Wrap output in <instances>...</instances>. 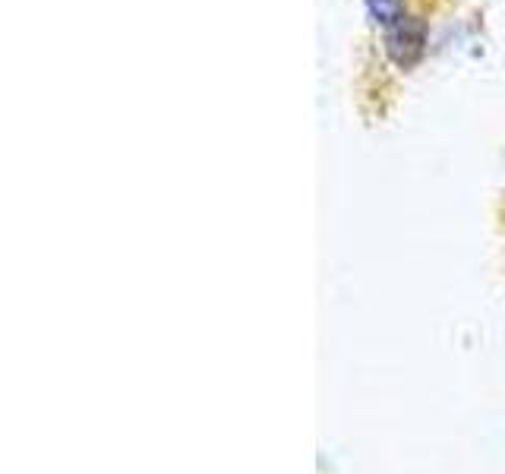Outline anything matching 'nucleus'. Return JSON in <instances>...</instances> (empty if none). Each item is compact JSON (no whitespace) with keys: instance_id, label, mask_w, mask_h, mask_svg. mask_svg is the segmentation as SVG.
Masks as SVG:
<instances>
[{"instance_id":"obj_2","label":"nucleus","mask_w":505,"mask_h":474,"mask_svg":"<svg viewBox=\"0 0 505 474\" xmlns=\"http://www.w3.org/2000/svg\"><path fill=\"white\" fill-rule=\"evenodd\" d=\"M367 6L376 23L389 25V29L404 19V0H367Z\"/></svg>"},{"instance_id":"obj_1","label":"nucleus","mask_w":505,"mask_h":474,"mask_svg":"<svg viewBox=\"0 0 505 474\" xmlns=\"http://www.w3.org/2000/svg\"><path fill=\"white\" fill-rule=\"evenodd\" d=\"M385 48H389L391 60L398 66H414L417 60L423 57V48H427V25L421 19H408L395 23L385 35Z\"/></svg>"}]
</instances>
